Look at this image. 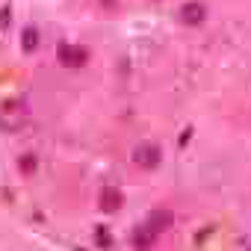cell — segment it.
Listing matches in <instances>:
<instances>
[{
    "label": "cell",
    "mask_w": 251,
    "mask_h": 251,
    "mask_svg": "<svg viewBox=\"0 0 251 251\" xmlns=\"http://www.w3.org/2000/svg\"><path fill=\"white\" fill-rule=\"evenodd\" d=\"M95 242L106 248V245H112V233H109V230H106V227L100 225V227H95Z\"/></svg>",
    "instance_id": "9"
},
{
    "label": "cell",
    "mask_w": 251,
    "mask_h": 251,
    "mask_svg": "<svg viewBox=\"0 0 251 251\" xmlns=\"http://www.w3.org/2000/svg\"><path fill=\"white\" fill-rule=\"evenodd\" d=\"M103 3H112V0H103Z\"/></svg>",
    "instance_id": "10"
},
{
    "label": "cell",
    "mask_w": 251,
    "mask_h": 251,
    "mask_svg": "<svg viewBox=\"0 0 251 251\" xmlns=\"http://www.w3.org/2000/svg\"><path fill=\"white\" fill-rule=\"evenodd\" d=\"M133 163L139 169H157L163 163V148L157 142H142L133 148Z\"/></svg>",
    "instance_id": "1"
},
{
    "label": "cell",
    "mask_w": 251,
    "mask_h": 251,
    "mask_svg": "<svg viewBox=\"0 0 251 251\" xmlns=\"http://www.w3.org/2000/svg\"><path fill=\"white\" fill-rule=\"evenodd\" d=\"M36 169H39V160H36L33 154H24V157H21V172H24V175H33Z\"/></svg>",
    "instance_id": "8"
},
{
    "label": "cell",
    "mask_w": 251,
    "mask_h": 251,
    "mask_svg": "<svg viewBox=\"0 0 251 251\" xmlns=\"http://www.w3.org/2000/svg\"><path fill=\"white\" fill-rule=\"evenodd\" d=\"M154 239H157V230H154L148 222H145L142 227H136V230H133V245H136V248H148Z\"/></svg>",
    "instance_id": "6"
},
{
    "label": "cell",
    "mask_w": 251,
    "mask_h": 251,
    "mask_svg": "<svg viewBox=\"0 0 251 251\" xmlns=\"http://www.w3.org/2000/svg\"><path fill=\"white\" fill-rule=\"evenodd\" d=\"M172 222H175V216L169 213V210H154L151 216H148V225L157 230V233H163V230H169L172 227Z\"/></svg>",
    "instance_id": "5"
},
{
    "label": "cell",
    "mask_w": 251,
    "mask_h": 251,
    "mask_svg": "<svg viewBox=\"0 0 251 251\" xmlns=\"http://www.w3.org/2000/svg\"><path fill=\"white\" fill-rule=\"evenodd\" d=\"M56 56H59L62 65H68V68H80V65H86L89 50L80 48V45H59V48H56Z\"/></svg>",
    "instance_id": "2"
},
{
    "label": "cell",
    "mask_w": 251,
    "mask_h": 251,
    "mask_svg": "<svg viewBox=\"0 0 251 251\" xmlns=\"http://www.w3.org/2000/svg\"><path fill=\"white\" fill-rule=\"evenodd\" d=\"M204 18H207V6L204 3H183L180 6V21L186 24V27H198V24H204Z\"/></svg>",
    "instance_id": "3"
},
{
    "label": "cell",
    "mask_w": 251,
    "mask_h": 251,
    "mask_svg": "<svg viewBox=\"0 0 251 251\" xmlns=\"http://www.w3.org/2000/svg\"><path fill=\"white\" fill-rule=\"evenodd\" d=\"M121 204H124L121 189H115V186H103V189H100V210H103V213H115Z\"/></svg>",
    "instance_id": "4"
},
{
    "label": "cell",
    "mask_w": 251,
    "mask_h": 251,
    "mask_svg": "<svg viewBox=\"0 0 251 251\" xmlns=\"http://www.w3.org/2000/svg\"><path fill=\"white\" fill-rule=\"evenodd\" d=\"M21 42H24V50H27V53H33V50L39 48V30H36V27H27V30H24V36H21Z\"/></svg>",
    "instance_id": "7"
}]
</instances>
